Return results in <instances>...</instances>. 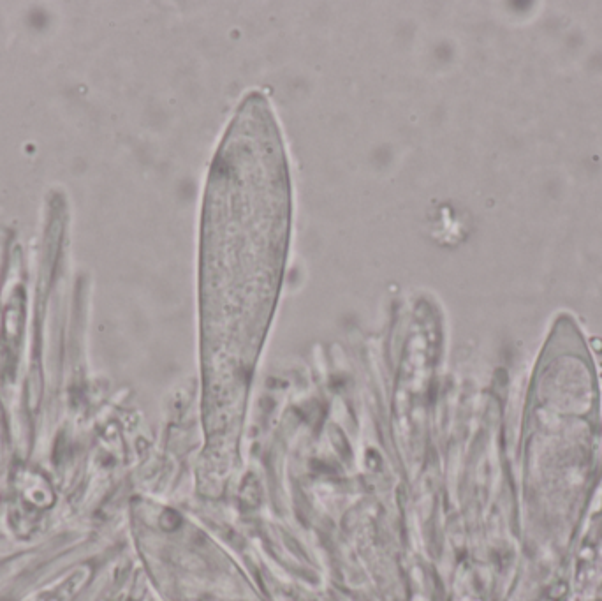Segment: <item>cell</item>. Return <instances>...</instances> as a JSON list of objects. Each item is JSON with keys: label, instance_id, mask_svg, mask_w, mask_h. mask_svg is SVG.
Returning a JSON list of instances; mask_svg holds the SVG:
<instances>
[{"label": "cell", "instance_id": "6da1fadb", "mask_svg": "<svg viewBox=\"0 0 602 601\" xmlns=\"http://www.w3.org/2000/svg\"><path fill=\"white\" fill-rule=\"evenodd\" d=\"M74 577L60 582L59 586H53L52 589H45L36 596H32L29 601H67L71 598V594L76 593V586H73Z\"/></svg>", "mask_w": 602, "mask_h": 601}]
</instances>
